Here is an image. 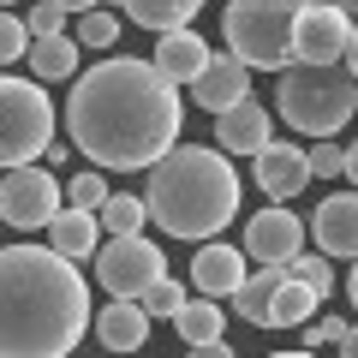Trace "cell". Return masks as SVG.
<instances>
[{
    "mask_svg": "<svg viewBox=\"0 0 358 358\" xmlns=\"http://www.w3.org/2000/svg\"><path fill=\"white\" fill-rule=\"evenodd\" d=\"M179 84L155 60H96L66 96V138L102 173L162 167L179 150Z\"/></svg>",
    "mask_w": 358,
    "mask_h": 358,
    "instance_id": "6da1fadb",
    "label": "cell"
},
{
    "mask_svg": "<svg viewBox=\"0 0 358 358\" xmlns=\"http://www.w3.org/2000/svg\"><path fill=\"white\" fill-rule=\"evenodd\" d=\"M90 287L78 263L36 245L0 251V352L6 358H72L90 329Z\"/></svg>",
    "mask_w": 358,
    "mask_h": 358,
    "instance_id": "7a4b0ae2",
    "label": "cell"
},
{
    "mask_svg": "<svg viewBox=\"0 0 358 358\" xmlns=\"http://www.w3.org/2000/svg\"><path fill=\"white\" fill-rule=\"evenodd\" d=\"M143 203L167 239L209 245L239 215V173H233L227 150H215V143H179L162 167H150Z\"/></svg>",
    "mask_w": 358,
    "mask_h": 358,
    "instance_id": "3957f363",
    "label": "cell"
},
{
    "mask_svg": "<svg viewBox=\"0 0 358 358\" xmlns=\"http://www.w3.org/2000/svg\"><path fill=\"white\" fill-rule=\"evenodd\" d=\"M275 108L293 131L322 143L358 114V78L352 66H287L275 84Z\"/></svg>",
    "mask_w": 358,
    "mask_h": 358,
    "instance_id": "277c9868",
    "label": "cell"
},
{
    "mask_svg": "<svg viewBox=\"0 0 358 358\" xmlns=\"http://www.w3.org/2000/svg\"><path fill=\"white\" fill-rule=\"evenodd\" d=\"M305 6L310 0H227V13H221L227 54H239L251 72H287Z\"/></svg>",
    "mask_w": 358,
    "mask_h": 358,
    "instance_id": "5b68a950",
    "label": "cell"
},
{
    "mask_svg": "<svg viewBox=\"0 0 358 358\" xmlns=\"http://www.w3.org/2000/svg\"><path fill=\"white\" fill-rule=\"evenodd\" d=\"M54 150V102L36 78H6L0 84V162L30 167Z\"/></svg>",
    "mask_w": 358,
    "mask_h": 358,
    "instance_id": "8992f818",
    "label": "cell"
},
{
    "mask_svg": "<svg viewBox=\"0 0 358 358\" xmlns=\"http://www.w3.org/2000/svg\"><path fill=\"white\" fill-rule=\"evenodd\" d=\"M155 281H167V257L155 239H108L102 257H96V287H102L108 299H131L138 305L143 293H150Z\"/></svg>",
    "mask_w": 358,
    "mask_h": 358,
    "instance_id": "52a82bcc",
    "label": "cell"
},
{
    "mask_svg": "<svg viewBox=\"0 0 358 358\" xmlns=\"http://www.w3.org/2000/svg\"><path fill=\"white\" fill-rule=\"evenodd\" d=\"M60 179L48 173V167H6V185H0V215H6V227L18 233H36V227H54L60 221Z\"/></svg>",
    "mask_w": 358,
    "mask_h": 358,
    "instance_id": "ba28073f",
    "label": "cell"
},
{
    "mask_svg": "<svg viewBox=\"0 0 358 358\" xmlns=\"http://www.w3.org/2000/svg\"><path fill=\"white\" fill-rule=\"evenodd\" d=\"M352 36H358V24L334 0H310L305 18H299V36H293V66H346Z\"/></svg>",
    "mask_w": 358,
    "mask_h": 358,
    "instance_id": "9c48e42d",
    "label": "cell"
},
{
    "mask_svg": "<svg viewBox=\"0 0 358 358\" xmlns=\"http://www.w3.org/2000/svg\"><path fill=\"white\" fill-rule=\"evenodd\" d=\"M239 251L257 257L263 268H287L299 251H305V221H299L287 203H268V209H257V215L245 221V245Z\"/></svg>",
    "mask_w": 358,
    "mask_h": 358,
    "instance_id": "30bf717a",
    "label": "cell"
},
{
    "mask_svg": "<svg viewBox=\"0 0 358 358\" xmlns=\"http://www.w3.org/2000/svg\"><path fill=\"white\" fill-rule=\"evenodd\" d=\"M251 281V268H245V251H233L227 239H209V245H197V257H192V287L203 299H239V287Z\"/></svg>",
    "mask_w": 358,
    "mask_h": 358,
    "instance_id": "8fae6325",
    "label": "cell"
},
{
    "mask_svg": "<svg viewBox=\"0 0 358 358\" xmlns=\"http://www.w3.org/2000/svg\"><path fill=\"white\" fill-rule=\"evenodd\" d=\"M310 239H317L322 257H346V263H358V192L322 197L317 215H310Z\"/></svg>",
    "mask_w": 358,
    "mask_h": 358,
    "instance_id": "7c38bea8",
    "label": "cell"
},
{
    "mask_svg": "<svg viewBox=\"0 0 358 358\" xmlns=\"http://www.w3.org/2000/svg\"><path fill=\"white\" fill-rule=\"evenodd\" d=\"M192 102L209 108L215 120L233 114L239 102H251V66H245L239 54H215V60H209V72L192 84Z\"/></svg>",
    "mask_w": 358,
    "mask_h": 358,
    "instance_id": "4fadbf2b",
    "label": "cell"
},
{
    "mask_svg": "<svg viewBox=\"0 0 358 358\" xmlns=\"http://www.w3.org/2000/svg\"><path fill=\"white\" fill-rule=\"evenodd\" d=\"M310 150H299V143H268L263 155H257V185L268 192V203H287V197H299L310 185Z\"/></svg>",
    "mask_w": 358,
    "mask_h": 358,
    "instance_id": "5bb4252c",
    "label": "cell"
},
{
    "mask_svg": "<svg viewBox=\"0 0 358 358\" xmlns=\"http://www.w3.org/2000/svg\"><path fill=\"white\" fill-rule=\"evenodd\" d=\"M268 143H275V114L263 102H239L233 114L215 120V150H227V155H251L257 162Z\"/></svg>",
    "mask_w": 358,
    "mask_h": 358,
    "instance_id": "9a60e30c",
    "label": "cell"
},
{
    "mask_svg": "<svg viewBox=\"0 0 358 358\" xmlns=\"http://www.w3.org/2000/svg\"><path fill=\"white\" fill-rule=\"evenodd\" d=\"M96 341H102V352L131 358L138 346H150V310L131 305V299H108L96 310Z\"/></svg>",
    "mask_w": 358,
    "mask_h": 358,
    "instance_id": "2e32d148",
    "label": "cell"
},
{
    "mask_svg": "<svg viewBox=\"0 0 358 358\" xmlns=\"http://www.w3.org/2000/svg\"><path fill=\"white\" fill-rule=\"evenodd\" d=\"M150 60L162 66V78H167V84L192 90L197 78L209 72V60H215V54H209V42L197 36V30H167V36L155 42V54H150Z\"/></svg>",
    "mask_w": 358,
    "mask_h": 358,
    "instance_id": "e0dca14e",
    "label": "cell"
},
{
    "mask_svg": "<svg viewBox=\"0 0 358 358\" xmlns=\"http://www.w3.org/2000/svg\"><path fill=\"white\" fill-rule=\"evenodd\" d=\"M48 251H60L66 263H84V257H102V215L90 209H60V221L48 227Z\"/></svg>",
    "mask_w": 358,
    "mask_h": 358,
    "instance_id": "ac0fdd59",
    "label": "cell"
},
{
    "mask_svg": "<svg viewBox=\"0 0 358 358\" xmlns=\"http://www.w3.org/2000/svg\"><path fill=\"white\" fill-rule=\"evenodd\" d=\"M287 281H293L287 268H257L251 281L239 287L233 310H239V317L251 322V329H268V322H275V299H281V287H287Z\"/></svg>",
    "mask_w": 358,
    "mask_h": 358,
    "instance_id": "d6986e66",
    "label": "cell"
},
{
    "mask_svg": "<svg viewBox=\"0 0 358 358\" xmlns=\"http://www.w3.org/2000/svg\"><path fill=\"white\" fill-rule=\"evenodd\" d=\"M114 6L131 18V24L167 36V30H192V13L203 6V0H114Z\"/></svg>",
    "mask_w": 358,
    "mask_h": 358,
    "instance_id": "ffe728a7",
    "label": "cell"
},
{
    "mask_svg": "<svg viewBox=\"0 0 358 358\" xmlns=\"http://www.w3.org/2000/svg\"><path fill=\"white\" fill-rule=\"evenodd\" d=\"M173 329H179L185 346H215V341H227V310H221L215 299H192V305L173 317Z\"/></svg>",
    "mask_w": 358,
    "mask_h": 358,
    "instance_id": "44dd1931",
    "label": "cell"
},
{
    "mask_svg": "<svg viewBox=\"0 0 358 358\" xmlns=\"http://www.w3.org/2000/svg\"><path fill=\"white\" fill-rule=\"evenodd\" d=\"M78 36H36V48H30V72H36V84H60V78H72L78 66Z\"/></svg>",
    "mask_w": 358,
    "mask_h": 358,
    "instance_id": "7402d4cb",
    "label": "cell"
},
{
    "mask_svg": "<svg viewBox=\"0 0 358 358\" xmlns=\"http://www.w3.org/2000/svg\"><path fill=\"white\" fill-rule=\"evenodd\" d=\"M317 310H322V293H310L305 281H287L281 299H275V322L268 329H305V322H317Z\"/></svg>",
    "mask_w": 358,
    "mask_h": 358,
    "instance_id": "603a6c76",
    "label": "cell"
},
{
    "mask_svg": "<svg viewBox=\"0 0 358 358\" xmlns=\"http://www.w3.org/2000/svg\"><path fill=\"white\" fill-rule=\"evenodd\" d=\"M143 221H150V203H143V197H131V192H114V197H108V209H102L108 239H138Z\"/></svg>",
    "mask_w": 358,
    "mask_h": 358,
    "instance_id": "cb8c5ba5",
    "label": "cell"
},
{
    "mask_svg": "<svg viewBox=\"0 0 358 358\" xmlns=\"http://www.w3.org/2000/svg\"><path fill=\"white\" fill-rule=\"evenodd\" d=\"M120 24H126L120 13H102V6H96V13H84V18L72 24V36H78V48H114V42H120Z\"/></svg>",
    "mask_w": 358,
    "mask_h": 358,
    "instance_id": "d4e9b609",
    "label": "cell"
},
{
    "mask_svg": "<svg viewBox=\"0 0 358 358\" xmlns=\"http://www.w3.org/2000/svg\"><path fill=\"white\" fill-rule=\"evenodd\" d=\"M108 197H114V192H108L102 167H84V173H78L72 185H66V203H72V209H90V215H102V209H108Z\"/></svg>",
    "mask_w": 358,
    "mask_h": 358,
    "instance_id": "484cf974",
    "label": "cell"
},
{
    "mask_svg": "<svg viewBox=\"0 0 358 358\" xmlns=\"http://www.w3.org/2000/svg\"><path fill=\"white\" fill-rule=\"evenodd\" d=\"M287 275L305 281L310 293H322V299H329V287H334V268H329V257H322V251H299L293 263H287Z\"/></svg>",
    "mask_w": 358,
    "mask_h": 358,
    "instance_id": "4316f807",
    "label": "cell"
},
{
    "mask_svg": "<svg viewBox=\"0 0 358 358\" xmlns=\"http://www.w3.org/2000/svg\"><path fill=\"white\" fill-rule=\"evenodd\" d=\"M30 48H36V36H30L24 13H6L0 18V60H30Z\"/></svg>",
    "mask_w": 358,
    "mask_h": 358,
    "instance_id": "83f0119b",
    "label": "cell"
},
{
    "mask_svg": "<svg viewBox=\"0 0 358 358\" xmlns=\"http://www.w3.org/2000/svg\"><path fill=\"white\" fill-rule=\"evenodd\" d=\"M138 305H143V310H150V317H179V310L192 305V299H185V287H179V281H173V275H167V281H155V287H150V293H143V299H138Z\"/></svg>",
    "mask_w": 358,
    "mask_h": 358,
    "instance_id": "f1b7e54d",
    "label": "cell"
},
{
    "mask_svg": "<svg viewBox=\"0 0 358 358\" xmlns=\"http://www.w3.org/2000/svg\"><path fill=\"white\" fill-rule=\"evenodd\" d=\"M346 334H352V322H346V317H329V310H322L317 322H305V341H299V346H305V352H317V346H341Z\"/></svg>",
    "mask_w": 358,
    "mask_h": 358,
    "instance_id": "f546056e",
    "label": "cell"
},
{
    "mask_svg": "<svg viewBox=\"0 0 358 358\" xmlns=\"http://www.w3.org/2000/svg\"><path fill=\"white\" fill-rule=\"evenodd\" d=\"M66 6H54V0H36V6H30L24 13V24H30V36H66Z\"/></svg>",
    "mask_w": 358,
    "mask_h": 358,
    "instance_id": "4dcf8cb0",
    "label": "cell"
},
{
    "mask_svg": "<svg viewBox=\"0 0 358 358\" xmlns=\"http://www.w3.org/2000/svg\"><path fill=\"white\" fill-rule=\"evenodd\" d=\"M310 173H317V179H341V173H346V150H341L334 138L310 143Z\"/></svg>",
    "mask_w": 358,
    "mask_h": 358,
    "instance_id": "1f68e13d",
    "label": "cell"
},
{
    "mask_svg": "<svg viewBox=\"0 0 358 358\" xmlns=\"http://www.w3.org/2000/svg\"><path fill=\"white\" fill-rule=\"evenodd\" d=\"M192 358H239V352H233L227 341H215V346H192Z\"/></svg>",
    "mask_w": 358,
    "mask_h": 358,
    "instance_id": "d6a6232c",
    "label": "cell"
},
{
    "mask_svg": "<svg viewBox=\"0 0 358 358\" xmlns=\"http://www.w3.org/2000/svg\"><path fill=\"white\" fill-rule=\"evenodd\" d=\"M54 6H66V13H72V18H84V13H96L102 0H54Z\"/></svg>",
    "mask_w": 358,
    "mask_h": 358,
    "instance_id": "836d02e7",
    "label": "cell"
},
{
    "mask_svg": "<svg viewBox=\"0 0 358 358\" xmlns=\"http://www.w3.org/2000/svg\"><path fill=\"white\" fill-rule=\"evenodd\" d=\"M346 179H352V192H358V143H346Z\"/></svg>",
    "mask_w": 358,
    "mask_h": 358,
    "instance_id": "e575fe53",
    "label": "cell"
},
{
    "mask_svg": "<svg viewBox=\"0 0 358 358\" xmlns=\"http://www.w3.org/2000/svg\"><path fill=\"white\" fill-rule=\"evenodd\" d=\"M346 299H352V310H358V263L346 268Z\"/></svg>",
    "mask_w": 358,
    "mask_h": 358,
    "instance_id": "d590c367",
    "label": "cell"
},
{
    "mask_svg": "<svg viewBox=\"0 0 358 358\" xmlns=\"http://www.w3.org/2000/svg\"><path fill=\"white\" fill-rule=\"evenodd\" d=\"M341 358H358V322H352V334L341 341Z\"/></svg>",
    "mask_w": 358,
    "mask_h": 358,
    "instance_id": "8d00e7d4",
    "label": "cell"
},
{
    "mask_svg": "<svg viewBox=\"0 0 358 358\" xmlns=\"http://www.w3.org/2000/svg\"><path fill=\"white\" fill-rule=\"evenodd\" d=\"M334 6H341V13H346V18L358 24V0H334Z\"/></svg>",
    "mask_w": 358,
    "mask_h": 358,
    "instance_id": "74e56055",
    "label": "cell"
},
{
    "mask_svg": "<svg viewBox=\"0 0 358 358\" xmlns=\"http://www.w3.org/2000/svg\"><path fill=\"white\" fill-rule=\"evenodd\" d=\"M268 358H317V352H305V346H293V352H268Z\"/></svg>",
    "mask_w": 358,
    "mask_h": 358,
    "instance_id": "f35d334b",
    "label": "cell"
},
{
    "mask_svg": "<svg viewBox=\"0 0 358 358\" xmlns=\"http://www.w3.org/2000/svg\"><path fill=\"white\" fill-rule=\"evenodd\" d=\"M346 66H352V78H358V36H352V48H346Z\"/></svg>",
    "mask_w": 358,
    "mask_h": 358,
    "instance_id": "ab89813d",
    "label": "cell"
},
{
    "mask_svg": "<svg viewBox=\"0 0 358 358\" xmlns=\"http://www.w3.org/2000/svg\"><path fill=\"white\" fill-rule=\"evenodd\" d=\"M6 6H13V0H6Z\"/></svg>",
    "mask_w": 358,
    "mask_h": 358,
    "instance_id": "60d3db41",
    "label": "cell"
}]
</instances>
